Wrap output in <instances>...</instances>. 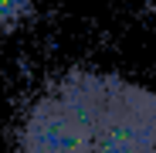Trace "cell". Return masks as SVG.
<instances>
[{"label":"cell","mask_w":156,"mask_h":153,"mask_svg":"<svg viewBox=\"0 0 156 153\" xmlns=\"http://www.w3.org/2000/svg\"><path fill=\"white\" fill-rule=\"evenodd\" d=\"M37 7V0H0V34L17 31Z\"/></svg>","instance_id":"7a4b0ae2"},{"label":"cell","mask_w":156,"mask_h":153,"mask_svg":"<svg viewBox=\"0 0 156 153\" xmlns=\"http://www.w3.org/2000/svg\"><path fill=\"white\" fill-rule=\"evenodd\" d=\"M14 153H156V89L109 68H68L24 102Z\"/></svg>","instance_id":"6da1fadb"}]
</instances>
